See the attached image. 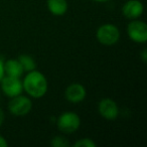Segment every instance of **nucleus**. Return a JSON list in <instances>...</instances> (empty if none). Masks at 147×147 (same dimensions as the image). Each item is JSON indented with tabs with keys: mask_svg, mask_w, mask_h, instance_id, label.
<instances>
[{
	"mask_svg": "<svg viewBox=\"0 0 147 147\" xmlns=\"http://www.w3.org/2000/svg\"><path fill=\"white\" fill-rule=\"evenodd\" d=\"M23 90L35 99L45 96L47 91V81L45 75L38 71H30L22 82Z\"/></svg>",
	"mask_w": 147,
	"mask_h": 147,
	"instance_id": "nucleus-1",
	"label": "nucleus"
},
{
	"mask_svg": "<svg viewBox=\"0 0 147 147\" xmlns=\"http://www.w3.org/2000/svg\"><path fill=\"white\" fill-rule=\"evenodd\" d=\"M96 37L100 43L104 45H113L118 42L120 38V31L118 27L111 23L103 24L97 29Z\"/></svg>",
	"mask_w": 147,
	"mask_h": 147,
	"instance_id": "nucleus-2",
	"label": "nucleus"
},
{
	"mask_svg": "<svg viewBox=\"0 0 147 147\" xmlns=\"http://www.w3.org/2000/svg\"><path fill=\"white\" fill-rule=\"evenodd\" d=\"M81 125V119L75 112H63L59 117L57 126L59 131L67 134L76 132Z\"/></svg>",
	"mask_w": 147,
	"mask_h": 147,
	"instance_id": "nucleus-3",
	"label": "nucleus"
},
{
	"mask_svg": "<svg viewBox=\"0 0 147 147\" xmlns=\"http://www.w3.org/2000/svg\"><path fill=\"white\" fill-rule=\"evenodd\" d=\"M31 108H32L31 100L25 96H21V94L13 97L10 102L8 103V109L10 113L17 117H22L27 115L30 112Z\"/></svg>",
	"mask_w": 147,
	"mask_h": 147,
	"instance_id": "nucleus-4",
	"label": "nucleus"
},
{
	"mask_svg": "<svg viewBox=\"0 0 147 147\" xmlns=\"http://www.w3.org/2000/svg\"><path fill=\"white\" fill-rule=\"evenodd\" d=\"M127 33L130 39L138 43H145L147 40V25L145 22L133 19L127 27Z\"/></svg>",
	"mask_w": 147,
	"mask_h": 147,
	"instance_id": "nucleus-5",
	"label": "nucleus"
},
{
	"mask_svg": "<svg viewBox=\"0 0 147 147\" xmlns=\"http://www.w3.org/2000/svg\"><path fill=\"white\" fill-rule=\"evenodd\" d=\"M1 82V89L3 93L9 98H13L15 96H18L22 93L23 86L22 82L19 78L10 76H4Z\"/></svg>",
	"mask_w": 147,
	"mask_h": 147,
	"instance_id": "nucleus-6",
	"label": "nucleus"
},
{
	"mask_svg": "<svg viewBox=\"0 0 147 147\" xmlns=\"http://www.w3.org/2000/svg\"><path fill=\"white\" fill-rule=\"evenodd\" d=\"M98 110L100 115L107 120H114L119 115V108L117 103L110 98L102 99L99 103Z\"/></svg>",
	"mask_w": 147,
	"mask_h": 147,
	"instance_id": "nucleus-7",
	"label": "nucleus"
},
{
	"mask_svg": "<svg viewBox=\"0 0 147 147\" xmlns=\"http://www.w3.org/2000/svg\"><path fill=\"white\" fill-rule=\"evenodd\" d=\"M87 91L83 85L79 83H74L69 85L65 92V96L69 102L71 103H80L86 98Z\"/></svg>",
	"mask_w": 147,
	"mask_h": 147,
	"instance_id": "nucleus-8",
	"label": "nucleus"
},
{
	"mask_svg": "<svg viewBox=\"0 0 147 147\" xmlns=\"http://www.w3.org/2000/svg\"><path fill=\"white\" fill-rule=\"evenodd\" d=\"M143 4L139 0H128L122 7V13L128 19H137L143 13Z\"/></svg>",
	"mask_w": 147,
	"mask_h": 147,
	"instance_id": "nucleus-9",
	"label": "nucleus"
},
{
	"mask_svg": "<svg viewBox=\"0 0 147 147\" xmlns=\"http://www.w3.org/2000/svg\"><path fill=\"white\" fill-rule=\"evenodd\" d=\"M23 73L24 69L18 59H8L4 63V74L6 76L20 78Z\"/></svg>",
	"mask_w": 147,
	"mask_h": 147,
	"instance_id": "nucleus-10",
	"label": "nucleus"
},
{
	"mask_svg": "<svg viewBox=\"0 0 147 147\" xmlns=\"http://www.w3.org/2000/svg\"><path fill=\"white\" fill-rule=\"evenodd\" d=\"M47 9L53 15L61 16L67 11V0H47Z\"/></svg>",
	"mask_w": 147,
	"mask_h": 147,
	"instance_id": "nucleus-11",
	"label": "nucleus"
},
{
	"mask_svg": "<svg viewBox=\"0 0 147 147\" xmlns=\"http://www.w3.org/2000/svg\"><path fill=\"white\" fill-rule=\"evenodd\" d=\"M18 61L19 63H21L22 65L23 69L24 71H33L35 69V67H36V63H35L34 59H33L32 57L28 55H21L20 57H18Z\"/></svg>",
	"mask_w": 147,
	"mask_h": 147,
	"instance_id": "nucleus-12",
	"label": "nucleus"
},
{
	"mask_svg": "<svg viewBox=\"0 0 147 147\" xmlns=\"http://www.w3.org/2000/svg\"><path fill=\"white\" fill-rule=\"evenodd\" d=\"M51 145L53 147H67L69 146V142L63 136H55V138L51 140Z\"/></svg>",
	"mask_w": 147,
	"mask_h": 147,
	"instance_id": "nucleus-13",
	"label": "nucleus"
},
{
	"mask_svg": "<svg viewBox=\"0 0 147 147\" xmlns=\"http://www.w3.org/2000/svg\"><path fill=\"white\" fill-rule=\"evenodd\" d=\"M74 146L76 147H96V143L90 138H84L80 139V140L77 141Z\"/></svg>",
	"mask_w": 147,
	"mask_h": 147,
	"instance_id": "nucleus-14",
	"label": "nucleus"
},
{
	"mask_svg": "<svg viewBox=\"0 0 147 147\" xmlns=\"http://www.w3.org/2000/svg\"><path fill=\"white\" fill-rule=\"evenodd\" d=\"M3 77H4V63L0 59V81L2 80Z\"/></svg>",
	"mask_w": 147,
	"mask_h": 147,
	"instance_id": "nucleus-15",
	"label": "nucleus"
},
{
	"mask_svg": "<svg viewBox=\"0 0 147 147\" xmlns=\"http://www.w3.org/2000/svg\"><path fill=\"white\" fill-rule=\"evenodd\" d=\"M8 146V143H7L6 139L3 136H0V147H7Z\"/></svg>",
	"mask_w": 147,
	"mask_h": 147,
	"instance_id": "nucleus-16",
	"label": "nucleus"
},
{
	"mask_svg": "<svg viewBox=\"0 0 147 147\" xmlns=\"http://www.w3.org/2000/svg\"><path fill=\"white\" fill-rule=\"evenodd\" d=\"M3 122H4V112L0 109V127L2 126Z\"/></svg>",
	"mask_w": 147,
	"mask_h": 147,
	"instance_id": "nucleus-17",
	"label": "nucleus"
},
{
	"mask_svg": "<svg viewBox=\"0 0 147 147\" xmlns=\"http://www.w3.org/2000/svg\"><path fill=\"white\" fill-rule=\"evenodd\" d=\"M141 57H142V59L144 63H146V59H147V53H146V49H143L142 51V55H141Z\"/></svg>",
	"mask_w": 147,
	"mask_h": 147,
	"instance_id": "nucleus-18",
	"label": "nucleus"
},
{
	"mask_svg": "<svg viewBox=\"0 0 147 147\" xmlns=\"http://www.w3.org/2000/svg\"><path fill=\"white\" fill-rule=\"evenodd\" d=\"M93 1H95V2H107L109 0H93Z\"/></svg>",
	"mask_w": 147,
	"mask_h": 147,
	"instance_id": "nucleus-19",
	"label": "nucleus"
}]
</instances>
